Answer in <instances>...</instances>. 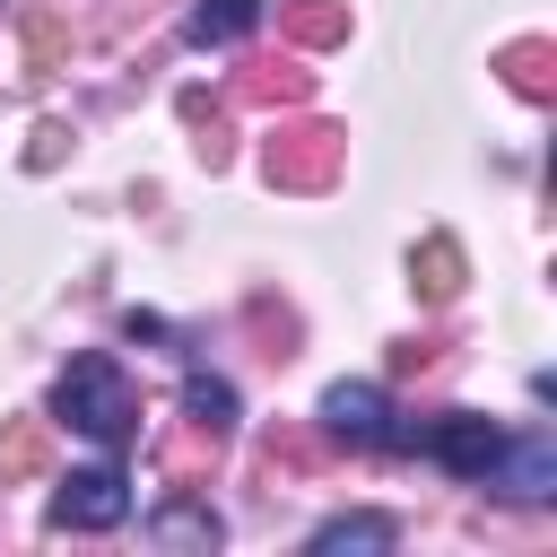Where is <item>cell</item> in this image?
Segmentation results:
<instances>
[{"mask_svg": "<svg viewBox=\"0 0 557 557\" xmlns=\"http://www.w3.org/2000/svg\"><path fill=\"white\" fill-rule=\"evenodd\" d=\"M61 139H70L61 122H35V148H26V165H52V157H61Z\"/></svg>", "mask_w": 557, "mask_h": 557, "instance_id": "cell-18", "label": "cell"}, {"mask_svg": "<svg viewBox=\"0 0 557 557\" xmlns=\"http://www.w3.org/2000/svg\"><path fill=\"white\" fill-rule=\"evenodd\" d=\"M322 426H331L339 444H357V453H400V444H409V426H400V409L383 400V383H331V392H322Z\"/></svg>", "mask_w": 557, "mask_h": 557, "instance_id": "cell-4", "label": "cell"}, {"mask_svg": "<svg viewBox=\"0 0 557 557\" xmlns=\"http://www.w3.org/2000/svg\"><path fill=\"white\" fill-rule=\"evenodd\" d=\"M252 17H261V0H200L191 9V44H235Z\"/></svg>", "mask_w": 557, "mask_h": 557, "instance_id": "cell-15", "label": "cell"}, {"mask_svg": "<svg viewBox=\"0 0 557 557\" xmlns=\"http://www.w3.org/2000/svg\"><path fill=\"white\" fill-rule=\"evenodd\" d=\"M61 44H70V35H61V17H52V9H26V61H35V70H52V61H61Z\"/></svg>", "mask_w": 557, "mask_h": 557, "instance_id": "cell-16", "label": "cell"}, {"mask_svg": "<svg viewBox=\"0 0 557 557\" xmlns=\"http://www.w3.org/2000/svg\"><path fill=\"white\" fill-rule=\"evenodd\" d=\"M52 461V426L44 418H0V479H35Z\"/></svg>", "mask_w": 557, "mask_h": 557, "instance_id": "cell-12", "label": "cell"}, {"mask_svg": "<svg viewBox=\"0 0 557 557\" xmlns=\"http://www.w3.org/2000/svg\"><path fill=\"white\" fill-rule=\"evenodd\" d=\"M409 278H418L426 305H453V296H461V244H453V235H426V244L409 252Z\"/></svg>", "mask_w": 557, "mask_h": 557, "instance_id": "cell-11", "label": "cell"}, {"mask_svg": "<svg viewBox=\"0 0 557 557\" xmlns=\"http://www.w3.org/2000/svg\"><path fill=\"white\" fill-rule=\"evenodd\" d=\"M261 453H270V470H313V444H305L296 426H278V435H270Z\"/></svg>", "mask_w": 557, "mask_h": 557, "instance_id": "cell-17", "label": "cell"}, {"mask_svg": "<svg viewBox=\"0 0 557 557\" xmlns=\"http://www.w3.org/2000/svg\"><path fill=\"white\" fill-rule=\"evenodd\" d=\"M496 70H505V87H513L522 104H557V44H548V35H513V44L496 52Z\"/></svg>", "mask_w": 557, "mask_h": 557, "instance_id": "cell-7", "label": "cell"}, {"mask_svg": "<svg viewBox=\"0 0 557 557\" xmlns=\"http://www.w3.org/2000/svg\"><path fill=\"white\" fill-rule=\"evenodd\" d=\"M235 96H244V104L287 113V104H305V96H313V70H305V61H252V70L235 78Z\"/></svg>", "mask_w": 557, "mask_h": 557, "instance_id": "cell-9", "label": "cell"}, {"mask_svg": "<svg viewBox=\"0 0 557 557\" xmlns=\"http://www.w3.org/2000/svg\"><path fill=\"white\" fill-rule=\"evenodd\" d=\"M183 418H191L200 435H226V426H235V392H226L218 374H183Z\"/></svg>", "mask_w": 557, "mask_h": 557, "instance_id": "cell-14", "label": "cell"}, {"mask_svg": "<svg viewBox=\"0 0 557 557\" xmlns=\"http://www.w3.org/2000/svg\"><path fill=\"white\" fill-rule=\"evenodd\" d=\"M148 531H157L165 548H218V540H226V522H218L200 496H174V505H157V513H148Z\"/></svg>", "mask_w": 557, "mask_h": 557, "instance_id": "cell-10", "label": "cell"}, {"mask_svg": "<svg viewBox=\"0 0 557 557\" xmlns=\"http://www.w3.org/2000/svg\"><path fill=\"white\" fill-rule=\"evenodd\" d=\"M52 418H70L78 435H96V444H131L139 435V392L122 383V366L113 357H70L61 366V383H52Z\"/></svg>", "mask_w": 557, "mask_h": 557, "instance_id": "cell-1", "label": "cell"}, {"mask_svg": "<svg viewBox=\"0 0 557 557\" xmlns=\"http://www.w3.org/2000/svg\"><path fill=\"white\" fill-rule=\"evenodd\" d=\"M409 444H418L426 461H444L453 479H487V470H496V453H505V426H496V418H479V409H444V418L409 426Z\"/></svg>", "mask_w": 557, "mask_h": 557, "instance_id": "cell-3", "label": "cell"}, {"mask_svg": "<svg viewBox=\"0 0 557 557\" xmlns=\"http://www.w3.org/2000/svg\"><path fill=\"white\" fill-rule=\"evenodd\" d=\"M122 513H131V479H122L113 461L70 470V479L52 487V531H113Z\"/></svg>", "mask_w": 557, "mask_h": 557, "instance_id": "cell-5", "label": "cell"}, {"mask_svg": "<svg viewBox=\"0 0 557 557\" xmlns=\"http://www.w3.org/2000/svg\"><path fill=\"white\" fill-rule=\"evenodd\" d=\"M278 35L296 52H331L348 44V0H278Z\"/></svg>", "mask_w": 557, "mask_h": 557, "instance_id": "cell-8", "label": "cell"}, {"mask_svg": "<svg viewBox=\"0 0 557 557\" xmlns=\"http://www.w3.org/2000/svg\"><path fill=\"white\" fill-rule=\"evenodd\" d=\"M339 165H348V131H339V122H313V113L278 122V131H270V148H261L270 191H331V183H339Z\"/></svg>", "mask_w": 557, "mask_h": 557, "instance_id": "cell-2", "label": "cell"}, {"mask_svg": "<svg viewBox=\"0 0 557 557\" xmlns=\"http://www.w3.org/2000/svg\"><path fill=\"white\" fill-rule=\"evenodd\" d=\"M400 531H392V513H339V522H322L313 531V557H348V548H392Z\"/></svg>", "mask_w": 557, "mask_h": 557, "instance_id": "cell-13", "label": "cell"}, {"mask_svg": "<svg viewBox=\"0 0 557 557\" xmlns=\"http://www.w3.org/2000/svg\"><path fill=\"white\" fill-rule=\"evenodd\" d=\"M487 487H505V496H522V505L557 496V444H548V435L505 444V453H496V470H487Z\"/></svg>", "mask_w": 557, "mask_h": 557, "instance_id": "cell-6", "label": "cell"}]
</instances>
